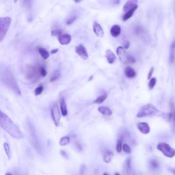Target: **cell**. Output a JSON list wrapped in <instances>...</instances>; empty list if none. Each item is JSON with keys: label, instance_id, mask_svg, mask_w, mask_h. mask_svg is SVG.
<instances>
[{"label": "cell", "instance_id": "cell-1", "mask_svg": "<svg viewBox=\"0 0 175 175\" xmlns=\"http://www.w3.org/2000/svg\"><path fill=\"white\" fill-rule=\"evenodd\" d=\"M0 127L15 139L23 138V134L17 125L14 122L8 115L0 110Z\"/></svg>", "mask_w": 175, "mask_h": 175}, {"label": "cell", "instance_id": "cell-2", "mask_svg": "<svg viewBox=\"0 0 175 175\" xmlns=\"http://www.w3.org/2000/svg\"><path fill=\"white\" fill-rule=\"evenodd\" d=\"M0 75H1V81L6 86H8L15 94L21 95V92L17 82L8 68H4L3 69H1L0 71Z\"/></svg>", "mask_w": 175, "mask_h": 175}, {"label": "cell", "instance_id": "cell-3", "mask_svg": "<svg viewBox=\"0 0 175 175\" xmlns=\"http://www.w3.org/2000/svg\"><path fill=\"white\" fill-rule=\"evenodd\" d=\"M159 112V110L152 104H146L142 107L137 113L138 118H143L146 116H153Z\"/></svg>", "mask_w": 175, "mask_h": 175}, {"label": "cell", "instance_id": "cell-4", "mask_svg": "<svg viewBox=\"0 0 175 175\" xmlns=\"http://www.w3.org/2000/svg\"><path fill=\"white\" fill-rule=\"evenodd\" d=\"M12 19L10 17L0 18V42L3 41L11 24Z\"/></svg>", "mask_w": 175, "mask_h": 175}, {"label": "cell", "instance_id": "cell-5", "mask_svg": "<svg viewBox=\"0 0 175 175\" xmlns=\"http://www.w3.org/2000/svg\"><path fill=\"white\" fill-rule=\"evenodd\" d=\"M157 148L161 151L165 157L172 158L175 156V150L173 148H172L169 144L166 143H159L157 146Z\"/></svg>", "mask_w": 175, "mask_h": 175}, {"label": "cell", "instance_id": "cell-6", "mask_svg": "<svg viewBox=\"0 0 175 175\" xmlns=\"http://www.w3.org/2000/svg\"><path fill=\"white\" fill-rule=\"evenodd\" d=\"M51 117L53 119V120L55 123L56 126L58 127L60 125V110H59L58 106L57 104H55L51 108Z\"/></svg>", "mask_w": 175, "mask_h": 175}, {"label": "cell", "instance_id": "cell-7", "mask_svg": "<svg viewBox=\"0 0 175 175\" xmlns=\"http://www.w3.org/2000/svg\"><path fill=\"white\" fill-rule=\"evenodd\" d=\"M116 53L118 54V56H119L120 61H121L122 63L125 64V65L129 64L128 62L129 56L127 54L126 51H125V49L122 46L118 47L116 49Z\"/></svg>", "mask_w": 175, "mask_h": 175}, {"label": "cell", "instance_id": "cell-8", "mask_svg": "<svg viewBox=\"0 0 175 175\" xmlns=\"http://www.w3.org/2000/svg\"><path fill=\"white\" fill-rule=\"evenodd\" d=\"M75 52L84 60H87L88 58V53L86 50V47L83 44H79L75 48Z\"/></svg>", "mask_w": 175, "mask_h": 175}, {"label": "cell", "instance_id": "cell-9", "mask_svg": "<svg viewBox=\"0 0 175 175\" xmlns=\"http://www.w3.org/2000/svg\"><path fill=\"white\" fill-rule=\"evenodd\" d=\"M30 138H31V143L32 146H34V148L37 150H39L40 146H39V142H38L37 137L36 135V132H35V130L34 129V127H32V125H30Z\"/></svg>", "mask_w": 175, "mask_h": 175}, {"label": "cell", "instance_id": "cell-10", "mask_svg": "<svg viewBox=\"0 0 175 175\" xmlns=\"http://www.w3.org/2000/svg\"><path fill=\"white\" fill-rule=\"evenodd\" d=\"M93 31L96 36L100 38H103L104 36V31L103 27L98 22L94 21L93 23Z\"/></svg>", "mask_w": 175, "mask_h": 175}, {"label": "cell", "instance_id": "cell-11", "mask_svg": "<svg viewBox=\"0 0 175 175\" xmlns=\"http://www.w3.org/2000/svg\"><path fill=\"white\" fill-rule=\"evenodd\" d=\"M72 38L70 34H64L58 37V41L62 45H67L71 42Z\"/></svg>", "mask_w": 175, "mask_h": 175}, {"label": "cell", "instance_id": "cell-12", "mask_svg": "<svg viewBox=\"0 0 175 175\" xmlns=\"http://www.w3.org/2000/svg\"><path fill=\"white\" fill-rule=\"evenodd\" d=\"M137 127H138V130L142 133L148 134L150 133V127L146 122H139V123L137 125Z\"/></svg>", "mask_w": 175, "mask_h": 175}, {"label": "cell", "instance_id": "cell-13", "mask_svg": "<svg viewBox=\"0 0 175 175\" xmlns=\"http://www.w3.org/2000/svg\"><path fill=\"white\" fill-rule=\"evenodd\" d=\"M168 120L175 126V107L173 103H170V112L167 114Z\"/></svg>", "mask_w": 175, "mask_h": 175}, {"label": "cell", "instance_id": "cell-14", "mask_svg": "<svg viewBox=\"0 0 175 175\" xmlns=\"http://www.w3.org/2000/svg\"><path fill=\"white\" fill-rule=\"evenodd\" d=\"M131 171V159L127 158L123 164V172L125 175H129Z\"/></svg>", "mask_w": 175, "mask_h": 175}, {"label": "cell", "instance_id": "cell-15", "mask_svg": "<svg viewBox=\"0 0 175 175\" xmlns=\"http://www.w3.org/2000/svg\"><path fill=\"white\" fill-rule=\"evenodd\" d=\"M121 33V27L119 25H113L110 29V34L113 37L117 38Z\"/></svg>", "mask_w": 175, "mask_h": 175}, {"label": "cell", "instance_id": "cell-16", "mask_svg": "<svg viewBox=\"0 0 175 175\" xmlns=\"http://www.w3.org/2000/svg\"><path fill=\"white\" fill-rule=\"evenodd\" d=\"M105 56H106V59H107V61L109 64L110 65H112L113 62H115L116 59V57L114 55V53L110 50V49H107L106 51V53H105Z\"/></svg>", "mask_w": 175, "mask_h": 175}, {"label": "cell", "instance_id": "cell-17", "mask_svg": "<svg viewBox=\"0 0 175 175\" xmlns=\"http://www.w3.org/2000/svg\"><path fill=\"white\" fill-rule=\"evenodd\" d=\"M138 1H134V0H129L123 6V10L127 13V11H129L133 8L135 6L138 5Z\"/></svg>", "mask_w": 175, "mask_h": 175}, {"label": "cell", "instance_id": "cell-18", "mask_svg": "<svg viewBox=\"0 0 175 175\" xmlns=\"http://www.w3.org/2000/svg\"><path fill=\"white\" fill-rule=\"evenodd\" d=\"M60 112L63 116H67L68 114V110H67V106L66 101L64 98H61L60 100Z\"/></svg>", "mask_w": 175, "mask_h": 175}, {"label": "cell", "instance_id": "cell-19", "mask_svg": "<svg viewBox=\"0 0 175 175\" xmlns=\"http://www.w3.org/2000/svg\"><path fill=\"white\" fill-rule=\"evenodd\" d=\"M125 75H126L127 77L130 78H134L136 75V73L133 68L130 67H127L125 69Z\"/></svg>", "mask_w": 175, "mask_h": 175}, {"label": "cell", "instance_id": "cell-20", "mask_svg": "<svg viewBox=\"0 0 175 175\" xmlns=\"http://www.w3.org/2000/svg\"><path fill=\"white\" fill-rule=\"evenodd\" d=\"M138 8V6L136 5L133 8L131 9V10L127 11V13H125V15H123V16H122V20H123L124 21H126L128 19H129L132 16H133V15L135 13V11H136L137 10V8Z\"/></svg>", "mask_w": 175, "mask_h": 175}, {"label": "cell", "instance_id": "cell-21", "mask_svg": "<svg viewBox=\"0 0 175 175\" xmlns=\"http://www.w3.org/2000/svg\"><path fill=\"white\" fill-rule=\"evenodd\" d=\"M169 60L171 64H173L175 61V41L172 42L170 46Z\"/></svg>", "mask_w": 175, "mask_h": 175}, {"label": "cell", "instance_id": "cell-22", "mask_svg": "<svg viewBox=\"0 0 175 175\" xmlns=\"http://www.w3.org/2000/svg\"><path fill=\"white\" fill-rule=\"evenodd\" d=\"M98 110L99 112L102 113V114L104 116H110L112 114V110L108 107H105V106H101V107H99Z\"/></svg>", "mask_w": 175, "mask_h": 175}, {"label": "cell", "instance_id": "cell-23", "mask_svg": "<svg viewBox=\"0 0 175 175\" xmlns=\"http://www.w3.org/2000/svg\"><path fill=\"white\" fill-rule=\"evenodd\" d=\"M36 69L32 67H29L27 68V76L28 79H33L36 75Z\"/></svg>", "mask_w": 175, "mask_h": 175}, {"label": "cell", "instance_id": "cell-24", "mask_svg": "<svg viewBox=\"0 0 175 175\" xmlns=\"http://www.w3.org/2000/svg\"><path fill=\"white\" fill-rule=\"evenodd\" d=\"M113 156V153L112 151H108L103 155V161L105 163H110L112 161Z\"/></svg>", "mask_w": 175, "mask_h": 175}, {"label": "cell", "instance_id": "cell-25", "mask_svg": "<svg viewBox=\"0 0 175 175\" xmlns=\"http://www.w3.org/2000/svg\"><path fill=\"white\" fill-rule=\"evenodd\" d=\"M108 97V95L106 93H104L102 95L98 96L95 100L93 101V103H96V104H101L103 103L104 101L106 100V99Z\"/></svg>", "mask_w": 175, "mask_h": 175}, {"label": "cell", "instance_id": "cell-26", "mask_svg": "<svg viewBox=\"0 0 175 175\" xmlns=\"http://www.w3.org/2000/svg\"><path fill=\"white\" fill-rule=\"evenodd\" d=\"M39 52L40 55H41V56L42 58V59H44V60H47V59L49 58V53L46 50V49H44L43 48H39Z\"/></svg>", "mask_w": 175, "mask_h": 175}, {"label": "cell", "instance_id": "cell-27", "mask_svg": "<svg viewBox=\"0 0 175 175\" xmlns=\"http://www.w3.org/2000/svg\"><path fill=\"white\" fill-rule=\"evenodd\" d=\"M70 142V138L68 136H64L60 140V146H66Z\"/></svg>", "mask_w": 175, "mask_h": 175}, {"label": "cell", "instance_id": "cell-28", "mask_svg": "<svg viewBox=\"0 0 175 175\" xmlns=\"http://www.w3.org/2000/svg\"><path fill=\"white\" fill-rule=\"evenodd\" d=\"M4 150H5L6 155L8 156V159H10V146H9V144L8 143L5 142L4 144Z\"/></svg>", "mask_w": 175, "mask_h": 175}, {"label": "cell", "instance_id": "cell-29", "mask_svg": "<svg viewBox=\"0 0 175 175\" xmlns=\"http://www.w3.org/2000/svg\"><path fill=\"white\" fill-rule=\"evenodd\" d=\"M156 83H157V79H156V78L155 77L151 78L149 82H148V88H149L150 90H152L154 88V87L156 85Z\"/></svg>", "mask_w": 175, "mask_h": 175}, {"label": "cell", "instance_id": "cell-30", "mask_svg": "<svg viewBox=\"0 0 175 175\" xmlns=\"http://www.w3.org/2000/svg\"><path fill=\"white\" fill-rule=\"evenodd\" d=\"M122 150V139L120 138L118 139L116 144V151L117 152L120 153Z\"/></svg>", "mask_w": 175, "mask_h": 175}, {"label": "cell", "instance_id": "cell-31", "mask_svg": "<svg viewBox=\"0 0 175 175\" xmlns=\"http://www.w3.org/2000/svg\"><path fill=\"white\" fill-rule=\"evenodd\" d=\"M150 165H151V168L154 170H156L157 168H158V167H159V163H158L157 160H155V159H153L151 161Z\"/></svg>", "mask_w": 175, "mask_h": 175}, {"label": "cell", "instance_id": "cell-32", "mask_svg": "<svg viewBox=\"0 0 175 175\" xmlns=\"http://www.w3.org/2000/svg\"><path fill=\"white\" fill-rule=\"evenodd\" d=\"M60 76V72L58 71V70H56L55 71V73H53V75H52L51 79H50V82H53L54 81H56V79H58L59 77Z\"/></svg>", "mask_w": 175, "mask_h": 175}, {"label": "cell", "instance_id": "cell-33", "mask_svg": "<svg viewBox=\"0 0 175 175\" xmlns=\"http://www.w3.org/2000/svg\"><path fill=\"white\" fill-rule=\"evenodd\" d=\"M122 150L125 153H131V148H130V146L128 145V144H122Z\"/></svg>", "mask_w": 175, "mask_h": 175}, {"label": "cell", "instance_id": "cell-34", "mask_svg": "<svg viewBox=\"0 0 175 175\" xmlns=\"http://www.w3.org/2000/svg\"><path fill=\"white\" fill-rule=\"evenodd\" d=\"M43 90H44V87L42 86H39V87H37L36 89L35 90V95L36 96L40 95V94L42 93Z\"/></svg>", "mask_w": 175, "mask_h": 175}, {"label": "cell", "instance_id": "cell-35", "mask_svg": "<svg viewBox=\"0 0 175 175\" xmlns=\"http://www.w3.org/2000/svg\"><path fill=\"white\" fill-rule=\"evenodd\" d=\"M51 35L53 36H60L62 35V31L60 30H55L51 32Z\"/></svg>", "mask_w": 175, "mask_h": 175}, {"label": "cell", "instance_id": "cell-36", "mask_svg": "<svg viewBox=\"0 0 175 175\" xmlns=\"http://www.w3.org/2000/svg\"><path fill=\"white\" fill-rule=\"evenodd\" d=\"M77 16H71V17H70L69 19H68L67 20V25H70V24H72V23H73V22H75V20L77 19Z\"/></svg>", "mask_w": 175, "mask_h": 175}, {"label": "cell", "instance_id": "cell-37", "mask_svg": "<svg viewBox=\"0 0 175 175\" xmlns=\"http://www.w3.org/2000/svg\"><path fill=\"white\" fill-rule=\"evenodd\" d=\"M39 72H40V74H41V75L42 77H45L47 73L46 71L45 68H44V67H41L39 68Z\"/></svg>", "mask_w": 175, "mask_h": 175}, {"label": "cell", "instance_id": "cell-38", "mask_svg": "<svg viewBox=\"0 0 175 175\" xmlns=\"http://www.w3.org/2000/svg\"><path fill=\"white\" fill-rule=\"evenodd\" d=\"M153 71H154V67H152L150 69L149 72H148V79H151V77H152V75L153 73Z\"/></svg>", "mask_w": 175, "mask_h": 175}, {"label": "cell", "instance_id": "cell-39", "mask_svg": "<svg viewBox=\"0 0 175 175\" xmlns=\"http://www.w3.org/2000/svg\"><path fill=\"white\" fill-rule=\"evenodd\" d=\"M135 62H136V60H135V58H133L132 56H129V58H128L129 64H133Z\"/></svg>", "mask_w": 175, "mask_h": 175}, {"label": "cell", "instance_id": "cell-40", "mask_svg": "<svg viewBox=\"0 0 175 175\" xmlns=\"http://www.w3.org/2000/svg\"><path fill=\"white\" fill-rule=\"evenodd\" d=\"M60 154L62 155L64 157H65V158H68V155H67V153H66L65 151H61V152H60Z\"/></svg>", "mask_w": 175, "mask_h": 175}, {"label": "cell", "instance_id": "cell-41", "mask_svg": "<svg viewBox=\"0 0 175 175\" xmlns=\"http://www.w3.org/2000/svg\"><path fill=\"white\" fill-rule=\"evenodd\" d=\"M58 51V49H53V50H51V54H54V53H56Z\"/></svg>", "mask_w": 175, "mask_h": 175}, {"label": "cell", "instance_id": "cell-42", "mask_svg": "<svg viewBox=\"0 0 175 175\" xmlns=\"http://www.w3.org/2000/svg\"><path fill=\"white\" fill-rule=\"evenodd\" d=\"M129 47V42H127V43H125V48H126V49H127V48H128Z\"/></svg>", "mask_w": 175, "mask_h": 175}, {"label": "cell", "instance_id": "cell-43", "mask_svg": "<svg viewBox=\"0 0 175 175\" xmlns=\"http://www.w3.org/2000/svg\"><path fill=\"white\" fill-rule=\"evenodd\" d=\"M93 76H91V77H90V78H89V79H88V81H90V80H91L92 79H93Z\"/></svg>", "mask_w": 175, "mask_h": 175}, {"label": "cell", "instance_id": "cell-44", "mask_svg": "<svg viewBox=\"0 0 175 175\" xmlns=\"http://www.w3.org/2000/svg\"><path fill=\"white\" fill-rule=\"evenodd\" d=\"M172 172H173V173L175 174V169H174L173 170H172Z\"/></svg>", "mask_w": 175, "mask_h": 175}, {"label": "cell", "instance_id": "cell-45", "mask_svg": "<svg viewBox=\"0 0 175 175\" xmlns=\"http://www.w3.org/2000/svg\"><path fill=\"white\" fill-rule=\"evenodd\" d=\"M6 175H13V174H10V173H7V174H6Z\"/></svg>", "mask_w": 175, "mask_h": 175}, {"label": "cell", "instance_id": "cell-46", "mask_svg": "<svg viewBox=\"0 0 175 175\" xmlns=\"http://www.w3.org/2000/svg\"><path fill=\"white\" fill-rule=\"evenodd\" d=\"M115 175H120V174H119V173H116V174H115Z\"/></svg>", "mask_w": 175, "mask_h": 175}, {"label": "cell", "instance_id": "cell-47", "mask_svg": "<svg viewBox=\"0 0 175 175\" xmlns=\"http://www.w3.org/2000/svg\"><path fill=\"white\" fill-rule=\"evenodd\" d=\"M103 175H108V174H106V173H104Z\"/></svg>", "mask_w": 175, "mask_h": 175}]
</instances>
